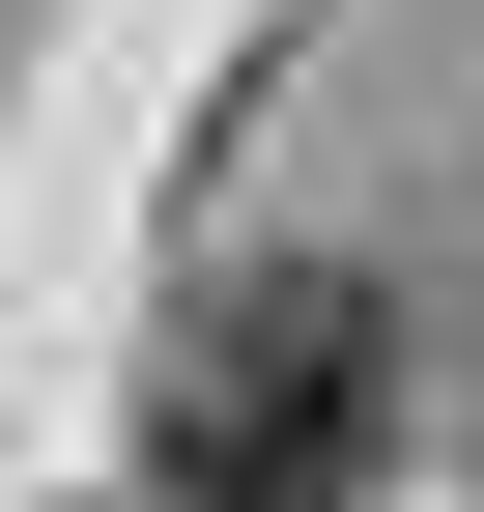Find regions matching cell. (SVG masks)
I'll list each match as a JSON object with an SVG mask.
<instances>
[{
    "label": "cell",
    "mask_w": 484,
    "mask_h": 512,
    "mask_svg": "<svg viewBox=\"0 0 484 512\" xmlns=\"http://www.w3.org/2000/svg\"><path fill=\"white\" fill-rule=\"evenodd\" d=\"M399 342L342 256H228L200 313H171V512H342V456H371Z\"/></svg>",
    "instance_id": "6da1fadb"
}]
</instances>
